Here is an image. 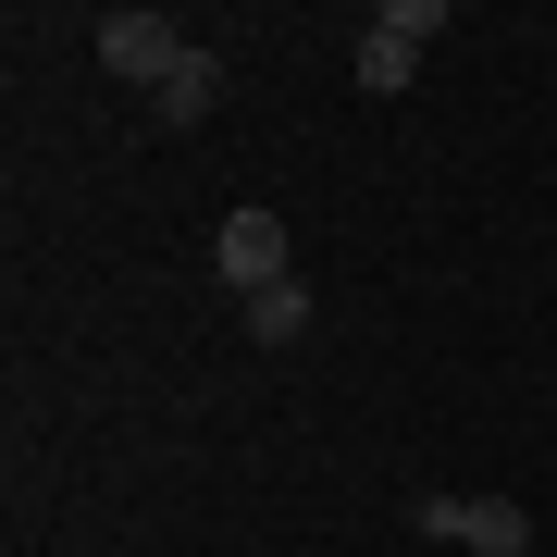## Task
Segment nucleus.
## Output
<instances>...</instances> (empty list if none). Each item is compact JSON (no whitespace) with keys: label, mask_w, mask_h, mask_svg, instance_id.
Segmentation results:
<instances>
[{"label":"nucleus","mask_w":557,"mask_h":557,"mask_svg":"<svg viewBox=\"0 0 557 557\" xmlns=\"http://www.w3.org/2000/svg\"><path fill=\"white\" fill-rule=\"evenodd\" d=\"M186 50H199V38H186L174 13H100V75H112V87H137V100L174 75Z\"/></svg>","instance_id":"1"},{"label":"nucleus","mask_w":557,"mask_h":557,"mask_svg":"<svg viewBox=\"0 0 557 557\" xmlns=\"http://www.w3.org/2000/svg\"><path fill=\"white\" fill-rule=\"evenodd\" d=\"M421 533L458 545V557H533V520H520V496H421Z\"/></svg>","instance_id":"2"},{"label":"nucleus","mask_w":557,"mask_h":557,"mask_svg":"<svg viewBox=\"0 0 557 557\" xmlns=\"http://www.w3.org/2000/svg\"><path fill=\"white\" fill-rule=\"evenodd\" d=\"M421 38H446L434 0H384V13L359 25V87H372V100H397V87L421 75Z\"/></svg>","instance_id":"3"},{"label":"nucleus","mask_w":557,"mask_h":557,"mask_svg":"<svg viewBox=\"0 0 557 557\" xmlns=\"http://www.w3.org/2000/svg\"><path fill=\"white\" fill-rule=\"evenodd\" d=\"M211 273L236 285V298H260V285H285V211H223V236H211Z\"/></svg>","instance_id":"4"},{"label":"nucleus","mask_w":557,"mask_h":557,"mask_svg":"<svg viewBox=\"0 0 557 557\" xmlns=\"http://www.w3.org/2000/svg\"><path fill=\"white\" fill-rule=\"evenodd\" d=\"M211 112H223V62H211V50H186L174 75L149 87V124H174V137H186V124H211Z\"/></svg>","instance_id":"5"},{"label":"nucleus","mask_w":557,"mask_h":557,"mask_svg":"<svg viewBox=\"0 0 557 557\" xmlns=\"http://www.w3.org/2000/svg\"><path fill=\"white\" fill-rule=\"evenodd\" d=\"M236 310H248V347H298V335H310V285H298V273L260 285V298H236Z\"/></svg>","instance_id":"6"}]
</instances>
